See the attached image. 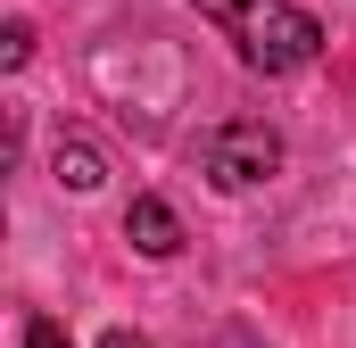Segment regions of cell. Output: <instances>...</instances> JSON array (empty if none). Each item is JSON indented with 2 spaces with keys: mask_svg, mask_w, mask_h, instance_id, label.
Returning <instances> with one entry per match:
<instances>
[{
  "mask_svg": "<svg viewBox=\"0 0 356 348\" xmlns=\"http://www.w3.org/2000/svg\"><path fill=\"white\" fill-rule=\"evenodd\" d=\"M191 8H199V17H216V25H232V17H249L257 0H191Z\"/></svg>",
  "mask_w": 356,
  "mask_h": 348,
  "instance_id": "obj_7",
  "label": "cell"
},
{
  "mask_svg": "<svg viewBox=\"0 0 356 348\" xmlns=\"http://www.w3.org/2000/svg\"><path fill=\"white\" fill-rule=\"evenodd\" d=\"M50 166H58L67 191H99V182H108V158H99L91 141H58V150H50Z\"/></svg>",
  "mask_w": 356,
  "mask_h": 348,
  "instance_id": "obj_4",
  "label": "cell"
},
{
  "mask_svg": "<svg viewBox=\"0 0 356 348\" xmlns=\"http://www.w3.org/2000/svg\"><path fill=\"white\" fill-rule=\"evenodd\" d=\"M25 348H75V340H67L50 315H33V324H25Z\"/></svg>",
  "mask_w": 356,
  "mask_h": 348,
  "instance_id": "obj_6",
  "label": "cell"
},
{
  "mask_svg": "<svg viewBox=\"0 0 356 348\" xmlns=\"http://www.w3.org/2000/svg\"><path fill=\"white\" fill-rule=\"evenodd\" d=\"M99 348H149V340H141V332H124V324H116V332H108V340H99Z\"/></svg>",
  "mask_w": 356,
  "mask_h": 348,
  "instance_id": "obj_8",
  "label": "cell"
},
{
  "mask_svg": "<svg viewBox=\"0 0 356 348\" xmlns=\"http://www.w3.org/2000/svg\"><path fill=\"white\" fill-rule=\"evenodd\" d=\"M199 174L216 191H257L266 174H282V133L257 125V116H232V125H216L199 141Z\"/></svg>",
  "mask_w": 356,
  "mask_h": 348,
  "instance_id": "obj_2",
  "label": "cell"
},
{
  "mask_svg": "<svg viewBox=\"0 0 356 348\" xmlns=\"http://www.w3.org/2000/svg\"><path fill=\"white\" fill-rule=\"evenodd\" d=\"M124 241H133L141 258H175V249H182V216L166 207V199H149V191H141V199L124 207Z\"/></svg>",
  "mask_w": 356,
  "mask_h": 348,
  "instance_id": "obj_3",
  "label": "cell"
},
{
  "mask_svg": "<svg viewBox=\"0 0 356 348\" xmlns=\"http://www.w3.org/2000/svg\"><path fill=\"white\" fill-rule=\"evenodd\" d=\"M25 50H33V25H8L0 33V67H25Z\"/></svg>",
  "mask_w": 356,
  "mask_h": 348,
  "instance_id": "obj_5",
  "label": "cell"
},
{
  "mask_svg": "<svg viewBox=\"0 0 356 348\" xmlns=\"http://www.w3.org/2000/svg\"><path fill=\"white\" fill-rule=\"evenodd\" d=\"M224 33L241 42V58H249L257 75H298V67L323 50V25H315L307 8H290V0H257V8L232 17Z\"/></svg>",
  "mask_w": 356,
  "mask_h": 348,
  "instance_id": "obj_1",
  "label": "cell"
}]
</instances>
